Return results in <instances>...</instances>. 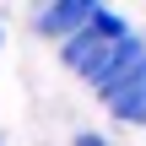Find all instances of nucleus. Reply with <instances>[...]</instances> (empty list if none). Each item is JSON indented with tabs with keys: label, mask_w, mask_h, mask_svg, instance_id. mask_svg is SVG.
Here are the masks:
<instances>
[{
	"label": "nucleus",
	"mask_w": 146,
	"mask_h": 146,
	"mask_svg": "<svg viewBox=\"0 0 146 146\" xmlns=\"http://www.w3.org/2000/svg\"><path fill=\"white\" fill-rule=\"evenodd\" d=\"M0 49H5V27H0Z\"/></svg>",
	"instance_id": "423d86ee"
},
{
	"label": "nucleus",
	"mask_w": 146,
	"mask_h": 146,
	"mask_svg": "<svg viewBox=\"0 0 146 146\" xmlns=\"http://www.w3.org/2000/svg\"><path fill=\"white\" fill-rule=\"evenodd\" d=\"M38 5H54V0H38Z\"/></svg>",
	"instance_id": "0eeeda50"
},
{
	"label": "nucleus",
	"mask_w": 146,
	"mask_h": 146,
	"mask_svg": "<svg viewBox=\"0 0 146 146\" xmlns=\"http://www.w3.org/2000/svg\"><path fill=\"white\" fill-rule=\"evenodd\" d=\"M98 5H103V0H54V5H38V11H33V33L65 43V38H76V33L87 27V16H92Z\"/></svg>",
	"instance_id": "f03ea898"
},
{
	"label": "nucleus",
	"mask_w": 146,
	"mask_h": 146,
	"mask_svg": "<svg viewBox=\"0 0 146 146\" xmlns=\"http://www.w3.org/2000/svg\"><path fill=\"white\" fill-rule=\"evenodd\" d=\"M108 49H114V43H98L92 33H76V38H65V43H60V65H65V70H76L81 81H92V76L103 70Z\"/></svg>",
	"instance_id": "7ed1b4c3"
},
{
	"label": "nucleus",
	"mask_w": 146,
	"mask_h": 146,
	"mask_svg": "<svg viewBox=\"0 0 146 146\" xmlns=\"http://www.w3.org/2000/svg\"><path fill=\"white\" fill-rule=\"evenodd\" d=\"M70 146H108V141H103L98 130H76V141H70Z\"/></svg>",
	"instance_id": "39448f33"
},
{
	"label": "nucleus",
	"mask_w": 146,
	"mask_h": 146,
	"mask_svg": "<svg viewBox=\"0 0 146 146\" xmlns=\"http://www.w3.org/2000/svg\"><path fill=\"white\" fill-rule=\"evenodd\" d=\"M108 114H114V119H125V125H141V130H146V81L125 87V92H114V98H108Z\"/></svg>",
	"instance_id": "20e7f679"
},
{
	"label": "nucleus",
	"mask_w": 146,
	"mask_h": 146,
	"mask_svg": "<svg viewBox=\"0 0 146 146\" xmlns=\"http://www.w3.org/2000/svg\"><path fill=\"white\" fill-rule=\"evenodd\" d=\"M135 81H146V38H125V43H114L108 60H103V70H98L87 87H98V98L108 103L114 92H125V87H135Z\"/></svg>",
	"instance_id": "f257e3e1"
}]
</instances>
